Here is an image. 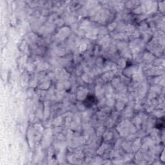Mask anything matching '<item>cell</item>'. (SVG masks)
<instances>
[{
    "label": "cell",
    "mask_w": 165,
    "mask_h": 165,
    "mask_svg": "<svg viewBox=\"0 0 165 165\" xmlns=\"http://www.w3.org/2000/svg\"><path fill=\"white\" fill-rule=\"evenodd\" d=\"M96 103L97 99L93 95H88L84 101V104L87 107H91V106H92L96 104Z\"/></svg>",
    "instance_id": "obj_1"
}]
</instances>
